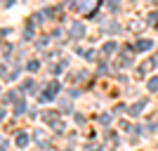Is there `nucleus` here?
I'll list each match as a JSON object with an SVG mask.
<instances>
[{"label":"nucleus","mask_w":158,"mask_h":151,"mask_svg":"<svg viewBox=\"0 0 158 151\" xmlns=\"http://www.w3.org/2000/svg\"><path fill=\"white\" fill-rule=\"evenodd\" d=\"M144 106H146V99H142V102H137V104H135V106H132V109H130V113H132V116H137V113L142 111Z\"/></svg>","instance_id":"f257e3e1"},{"label":"nucleus","mask_w":158,"mask_h":151,"mask_svg":"<svg viewBox=\"0 0 158 151\" xmlns=\"http://www.w3.org/2000/svg\"><path fill=\"white\" fill-rule=\"evenodd\" d=\"M151 47V40H139L137 45H135V50H139V52H144V50H149Z\"/></svg>","instance_id":"f03ea898"},{"label":"nucleus","mask_w":158,"mask_h":151,"mask_svg":"<svg viewBox=\"0 0 158 151\" xmlns=\"http://www.w3.org/2000/svg\"><path fill=\"white\" fill-rule=\"evenodd\" d=\"M83 31H85V28L80 26V24H76V26L71 28V36H76V38H80V36H83Z\"/></svg>","instance_id":"7ed1b4c3"},{"label":"nucleus","mask_w":158,"mask_h":151,"mask_svg":"<svg viewBox=\"0 0 158 151\" xmlns=\"http://www.w3.org/2000/svg\"><path fill=\"white\" fill-rule=\"evenodd\" d=\"M17 144H19V146H26V144H28V137H26V135H19V139H17Z\"/></svg>","instance_id":"20e7f679"},{"label":"nucleus","mask_w":158,"mask_h":151,"mask_svg":"<svg viewBox=\"0 0 158 151\" xmlns=\"http://www.w3.org/2000/svg\"><path fill=\"white\" fill-rule=\"evenodd\" d=\"M149 90H151V92L158 90V78H151V83H149Z\"/></svg>","instance_id":"39448f33"},{"label":"nucleus","mask_w":158,"mask_h":151,"mask_svg":"<svg viewBox=\"0 0 158 151\" xmlns=\"http://www.w3.org/2000/svg\"><path fill=\"white\" fill-rule=\"evenodd\" d=\"M21 111H24V102H21V99H19V102L14 104V113H21Z\"/></svg>","instance_id":"423d86ee"},{"label":"nucleus","mask_w":158,"mask_h":151,"mask_svg":"<svg viewBox=\"0 0 158 151\" xmlns=\"http://www.w3.org/2000/svg\"><path fill=\"white\" fill-rule=\"evenodd\" d=\"M113 50H116V45H113V43H109V45H104V52L109 54V52H113Z\"/></svg>","instance_id":"0eeeda50"},{"label":"nucleus","mask_w":158,"mask_h":151,"mask_svg":"<svg viewBox=\"0 0 158 151\" xmlns=\"http://www.w3.org/2000/svg\"><path fill=\"white\" fill-rule=\"evenodd\" d=\"M0 151H2V149H0Z\"/></svg>","instance_id":"6e6552de"}]
</instances>
